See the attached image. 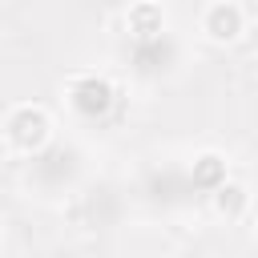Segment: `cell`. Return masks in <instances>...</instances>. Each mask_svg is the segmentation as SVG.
Wrapping results in <instances>:
<instances>
[{
  "label": "cell",
  "mask_w": 258,
  "mask_h": 258,
  "mask_svg": "<svg viewBox=\"0 0 258 258\" xmlns=\"http://www.w3.org/2000/svg\"><path fill=\"white\" fill-rule=\"evenodd\" d=\"M113 105V85L105 77H77L73 81V109L85 117H97Z\"/></svg>",
  "instance_id": "obj_2"
},
{
  "label": "cell",
  "mask_w": 258,
  "mask_h": 258,
  "mask_svg": "<svg viewBox=\"0 0 258 258\" xmlns=\"http://www.w3.org/2000/svg\"><path fill=\"white\" fill-rule=\"evenodd\" d=\"M194 185H202V189H222L226 185V161L218 157V153H202L198 161H194Z\"/></svg>",
  "instance_id": "obj_4"
},
{
  "label": "cell",
  "mask_w": 258,
  "mask_h": 258,
  "mask_svg": "<svg viewBox=\"0 0 258 258\" xmlns=\"http://www.w3.org/2000/svg\"><path fill=\"white\" fill-rule=\"evenodd\" d=\"M254 242H258V222H254Z\"/></svg>",
  "instance_id": "obj_7"
},
{
  "label": "cell",
  "mask_w": 258,
  "mask_h": 258,
  "mask_svg": "<svg viewBox=\"0 0 258 258\" xmlns=\"http://www.w3.org/2000/svg\"><path fill=\"white\" fill-rule=\"evenodd\" d=\"M242 20H246V8L238 4H210L202 12V28L210 40H234L242 32Z\"/></svg>",
  "instance_id": "obj_3"
},
{
  "label": "cell",
  "mask_w": 258,
  "mask_h": 258,
  "mask_svg": "<svg viewBox=\"0 0 258 258\" xmlns=\"http://www.w3.org/2000/svg\"><path fill=\"white\" fill-rule=\"evenodd\" d=\"M214 210L222 218H242L250 210V194L238 185V181H226L222 189H214Z\"/></svg>",
  "instance_id": "obj_5"
},
{
  "label": "cell",
  "mask_w": 258,
  "mask_h": 258,
  "mask_svg": "<svg viewBox=\"0 0 258 258\" xmlns=\"http://www.w3.org/2000/svg\"><path fill=\"white\" fill-rule=\"evenodd\" d=\"M161 24H165V12H161L157 4H137V8L129 12V28H133L141 40H153V36L161 32Z\"/></svg>",
  "instance_id": "obj_6"
},
{
  "label": "cell",
  "mask_w": 258,
  "mask_h": 258,
  "mask_svg": "<svg viewBox=\"0 0 258 258\" xmlns=\"http://www.w3.org/2000/svg\"><path fill=\"white\" fill-rule=\"evenodd\" d=\"M8 141L20 149V153H36L48 137H52V121L40 105H20L12 117H8Z\"/></svg>",
  "instance_id": "obj_1"
}]
</instances>
